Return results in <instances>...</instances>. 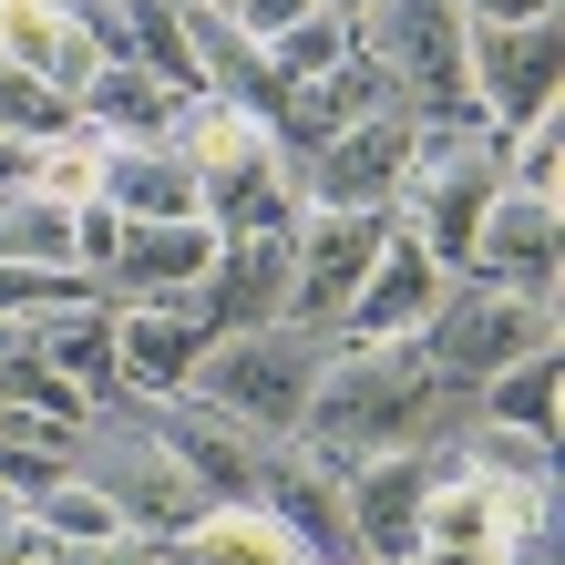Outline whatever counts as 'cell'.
<instances>
[{"label":"cell","mask_w":565,"mask_h":565,"mask_svg":"<svg viewBox=\"0 0 565 565\" xmlns=\"http://www.w3.org/2000/svg\"><path fill=\"white\" fill-rule=\"evenodd\" d=\"M73 93H52V83H31V73H11L0 62V135H21V145H52V135H73Z\"/></svg>","instance_id":"4dcf8cb0"},{"label":"cell","mask_w":565,"mask_h":565,"mask_svg":"<svg viewBox=\"0 0 565 565\" xmlns=\"http://www.w3.org/2000/svg\"><path fill=\"white\" fill-rule=\"evenodd\" d=\"M555 381H565V350H524V360H504V371L473 391V412L514 422V431H555Z\"/></svg>","instance_id":"484cf974"},{"label":"cell","mask_w":565,"mask_h":565,"mask_svg":"<svg viewBox=\"0 0 565 565\" xmlns=\"http://www.w3.org/2000/svg\"><path fill=\"white\" fill-rule=\"evenodd\" d=\"M21 524L31 535H42L52 555H73V545H104V535H124V514L104 504V493H93L73 462H62V473L42 483V493H21Z\"/></svg>","instance_id":"603a6c76"},{"label":"cell","mask_w":565,"mask_h":565,"mask_svg":"<svg viewBox=\"0 0 565 565\" xmlns=\"http://www.w3.org/2000/svg\"><path fill=\"white\" fill-rule=\"evenodd\" d=\"M114 216H195V164L175 145H104V175H93Z\"/></svg>","instance_id":"44dd1931"},{"label":"cell","mask_w":565,"mask_h":565,"mask_svg":"<svg viewBox=\"0 0 565 565\" xmlns=\"http://www.w3.org/2000/svg\"><path fill=\"white\" fill-rule=\"evenodd\" d=\"M62 443H73V473L104 493V504L135 524V535H175L185 514H206L195 473L164 452V431H154V412H145V391H104V402H83Z\"/></svg>","instance_id":"7a4b0ae2"},{"label":"cell","mask_w":565,"mask_h":565,"mask_svg":"<svg viewBox=\"0 0 565 565\" xmlns=\"http://www.w3.org/2000/svg\"><path fill=\"white\" fill-rule=\"evenodd\" d=\"M402 565H504V555H483V545H412Z\"/></svg>","instance_id":"8d00e7d4"},{"label":"cell","mask_w":565,"mask_h":565,"mask_svg":"<svg viewBox=\"0 0 565 565\" xmlns=\"http://www.w3.org/2000/svg\"><path fill=\"white\" fill-rule=\"evenodd\" d=\"M62 565H175V555H164V535H135V524H124V535H104V545H73Z\"/></svg>","instance_id":"836d02e7"},{"label":"cell","mask_w":565,"mask_h":565,"mask_svg":"<svg viewBox=\"0 0 565 565\" xmlns=\"http://www.w3.org/2000/svg\"><path fill=\"white\" fill-rule=\"evenodd\" d=\"M145 412H154L164 452L195 473V493H206V504H237V493H257V462L278 452V443H257L247 422H226L216 402H195V391H145Z\"/></svg>","instance_id":"8fae6325"},{"label":"cell","mask_w":565,"mask_h":565,"mask_svg":"<svg viewBox=\"0 0 565 565\" xmlns=\"http://www.w3.org/2000/svg\"><path fill=\"white\" fill-rule=\"evenodd\" d=\"M73 298H93L83 268H21V257H0V319H52Z\"/></svg>","instance_id":"1f68e13d"},{"label":"cell","mask_w":565,"mask_h":565,"mask_svg":"<svg viewBox=\"0 0 565 565\" xmlns=\"http://www.w3.org/2000/svg\"><path fill=\"white\" fill-rule=\"evenodd\" d=\"M319 11H340V21H360V11H371V0H319Z\"/></svg>","instance_id":"74e56055"},{"label":"cell","mask_w":565,"mask_h":565,"mask_svg":"<svg viewBox=\"0 0 565 565\" xmlns=\"http://www.w3.org/2000/svg\"><path fill=\"white\" fill-rule=\"evenodd\" d=\"M93 175H104V135H52V145H31V195H52V206H83Z\"/></svg>","instance_id":"f1b7e54d"},{"label":"cell","mask_w":565,"mask_h":565,"mask_svg":"<svg viewBox=\"0 0 565 565\" xmlns=\"http://www.w3.org/2000/svg\"><path fill=\"white\" fill-rule=\"evenodd\" d=\"M195 319L216 329H268L288 319V226H237V237H216L206 278H195Z\"/></svg>","instance_id":"5bb4252c"},{"label":"cell","mask_w":565,"mask_h":565,"mask_svg":"<svg viewBox=\"0 0 565 565\" xmlns=\"http://www.w3.org/2000/svg\"><path fill=\"white\" fill-rule=\"evenodd\" d=\"M185 93H164L145 62H93V83L73 93V114H83V135H104V145H164V124H175Z\"/></svg>","instance_id":"ac0fdd59"},{"label":"cell","mask_w":565,"mask_h":565,"mask_svg":"<svg viewBox=\"0 0 565 565\" xmlns=\"http://www.w3.org/2000/svg\"><path fill=\"white\" fill-rule=\"evenodd\" d=\"M462 21H555V0H452Z\"/></svg>","instance_id":"d590c367"},{"label":"cell","mask_w":565,"mask_h":565,"mask_svg":"<svg viewBox=\"0 0 565 565\" xmlns=\"http://www.w3.org/2000/svg\"><path fill=\"white\" fill-rule=\"evenodd\" d=\"M443 257H431L402 216H391V237H381V257H371V278H360V298L340 309V329L329 340H412V329L431 319V298H443Z\"/></svg>","instance_id":"9a60e30c"},{"label":"cell","mask_w":565,"mask_h":565,"mask_svg":"<svg viewBox=\"0 0 565 565\" xmlns=\"http://www.w3.org/2000/svg\"><path fill=\"white\" fill-rule=\"evenodd\" d=\"M216 257V226L206 216H124L114 257L93 268V298L104 309H145V298H185Z\"/></svg>","instance_id":"30bf717a"},{"label":"cell","mask_w":565,"mask_h":565,"mask_svg":"<svg viewBox=\"0 0 565 565\" xmlns=\"http://www.w3.org/2000/svg\"><path fill=\"white\" fill-rule=\"evenodd\" d=\"M504 185L514 195H565V104L504 135Z\"/></svg>","instance_id":"83f0119b"},{"label":"cell","mask_w":565,"mask_h":565,"mask_svg":"<svg viewBox=\"0 0 565 565\" xmlns=\"http://www.w3.org/2000/svg\"><path fill=\"white\" fill-rule=\"evenodd\" d=\"M412 350H422L452 391H483L504 360L565 350V319H555V298H524V288H493V278H473V268H452L443 298H431V319L412 329Z\"/></svg>","instance_id":"277c9868"},{"label":"cell","mask_w":565,"mask_h":565,"mask_svg":"<svg viewBox=\"0 0 565 565\" xmlns=\"http://www.w3.org/2000/svg\"><path fill=\"white\" fill-rule=\"evenodd\" d=\"M350 42L391 83V104H412V114L473 104V93H462V11L452 0H371V11L350 21Z\"/></svg>","instance_id":"5b68a950"},{"label":"cell","mask_w":565,"mask_h":565,"mask_svg":"<svg viewBox=\"0 0 565 565\" xmlns=\"http://www.w3.org/2000/svg\"><path fill=\"white\" fill-rule=\"evenodd\" d=\"M0 62L31 73V83H52V93H83L104 52H93V31L62 11V0H0Z\"/></svg>","instance_id":"e0dca14e"},{"label":"cell","mask_w":565,"mask_h":565,"mask_svg":"<svg viewBox=\"0 0 565 565\" xmlns=\"http://www.w3.org/2000/svg\"><path fill=\"white\" fill-rule=\"evenodd\" d=\"M381 237H391V206H298V226H288V319L340 329V309L360 298Z\"/></svg>","instance_id":"52a82bcc"},{"label":"cell","mask_w":565,"mask_h":565,"mask_svg":"<svg viewBox=\"0 0 565 565\" xmlns=\"http://www.w3.org/2000/svg\"><path fill=\"white\" fill-rule=\"evenodd\" d=\"M391 104V83L360 62V42L329 62V73H309V83H288V114H278V145H319V135H340V124H360V114H381Z\"/></svg>","instance_id":"ffe728a7"},{"label":"cell","mask_w":565,"mask_h":565,"mask_svg":"<svg viewBox=\"0 0 565 565\" xmlns=\"http://www.w3.org/2000/svg\"><path fill=\"white\" fill-rule=\"evenodd\" d=\"M164 555H175V565H288L298 545L278 535V514L257 504V493H237V504H206V514H185L175 535H164Z\"/></svg>","instance_id":"d6986e66"},{"label":"cell","mask_w":565,"mask_h":565,"mask_svg":"<svg viewBox=\"0 0 565 565\" xmlns=\"http://www.w3.org/2000/svg\"><path fill=\"white\" fill-rule=\"evenodd\" d=\"M31 340H42V360H52V371L83 391V402L124 391V371H114V309H104V298H73V309L31 319Z\"/></svg>","instance_id":"7402d4cb"},{"label":"cell","mask_w":565,"mask_h":565,"mask_svg":"<svg viewBox=\"0 0 565 565\" xmlns=\"http://www.w3.org/2000/svg\"><path fill=\"white\" fill-rule=\"evenodd\" d=\"M462 268L493 278V288H524V298H555V278H565V195H514L504 185L483 206Z\"/></svg>","instance_id":"7c38bea8"},{"label":"cell","mask_w":565,"mask_h":565,"mask_svg":"<svg viewBox=\"0 0 565 565\" xmlns=\"http://www.w3.org/2000/svg\"><path fill=\"white\" fill-rule=\"evenodd\" d=\"M0 402H11V412H31V422H62V431H73V412H83V391L42 360L31 319H0Z\"/></svg>","instance_id":"cb8c5ba5"},{"label":"cell","mask_w":565,"mask_h":565,"mask_svg":"<svg viewBox=\"0 0 565 565\" xmlns=\"http://www.w3.org/2000/svg\"><path fill=\"white\" fill-rule=\"evenodd\" d=\"M319 360H329V329H298V319H268V329H226L195 360V402H216L226 422H247L257 443H298V412L319 391Z\"/></svg>","instance_id":"3957f363"},{"label":"cell","mask_w":565,"mask_h":565,"mask_svg":"<svg viewBox=\"0 0 565 565\" xmlns=\"http://www.w3.org/2000/svg\"><path fill=\"white\" fill-rule=\"evenodd\" d=\"M257 504L278 514V535H288L298 555H319V565H371V555H360V535H350V493H340V473H329V462H309L298 443H278L268 462H257Z\"/></svg>","instance_id":"4fadbf2b"},{"label":"cell","mask_w":565,"mask_h":565,"mask_svg":"<svg viewBox=\"0 0 565 565\" xmlns=\"http://www.w3.org/2000/svg\"><path fill=\"white\" fill-rule=\"evenodd\" d=\"M462 93L493 135L565 104V21H462Z\"/></svg>","instance_id":"8992f818"},{"label":"cell","mask_w":565,"mask_h":565,"mask_svg":"<svg viewBox=\"0 0 565 565\" xmlns=\"http://www.w3.org/2000/svg\"><path fill=\"white\" fill-rule=\"evenodd\" d=\"M114 237H124V216L104 206V195H83V206H73V257H83V278L114 257Z\"/></svg>","instance_id":"d6a6232c"},{"label":"cell","mask_w":565,"mask_h":565,"mask_svg":"<svg viewBox=\"0 0 565 565\" xmlns=\"http://www.w3.org/2000/svg\"><path fill=\"white\" fill-rule=\"evenodd\" d=\"M452 473V431L443 443H422V452H371V462H350L340 493H350V535L371 565H402L412 535H422V493Z\"/></svg>","instance_id":"9c48e42d"},{"label":"cell","mask_w":565,"mask_h":565,"mask_svg":"<svg viewBox=\"0 0 565 565\" xmlns=\"http://www.w3.org/2000/svg\"><path fill=\"white\" fill-rule=\"evenodd\" d=\"M298 11H319V0H237V11H226V21H247L257 42H268V31H288Z\"/></svg>","instance_id":"e575fe53"},{"label":"cell","mask_w":565,"mask_h":565,"mask_svg":"<svg viewBox=\"0 0 565 565\" xmlns=\"http://www.w3.org/2000/svg\"><path fill=\"white\" fill-rule=\"evenodd\" d=\"M114 11H124V62H145L164 93H206V83H195V42H185L175 0H114Z\"/></svg>","instance_id":"d4e9b609"},{"label":"cell","mask_w":565,"mask_h":565,"mask_svg":"<svg viewBox=\"0 0 565 565\" xmlns=\"http://www.w3.org/2000/svg\"><path fill=\"white\" fill-rule=\"evenodd\" d=\"M340 52H350V21H340V11H298L288 31H268V73H278V83H309V73H329Z\"/></svg>","instance_id":"f546056e"},{"label":"cell","mask_w":565,"mask_h":565,"mask_svg":"<svg viewBox=\"0 0 565 565\" xmlns=\"http://www.w3.org/2000/svg\"><path fill=\"white\" fill-rule=\"evenodd\" d=\"M462 412H473V391H452L412 340H329L319 391H309V412H298V452L329 462V473H350V462H371V452L443 443Z\"/></svg>","instance_id":"6da1fadb"},{"label":"cell","mask_w":565,"mask_h":565,"mask_svg":"<svg viewBox=\"0 0 565 565\" xmlns=\"http://www.w3.org/2000/svg\"><path fill=\"white\" fill-rule=\"evenodd\" d=\"M0 257H21V268H83L73 257V206H52V195H0Z\"/></svg>","instance_id":"4316f807"},{"label":"cell","mask_w":565,"mask_h":565,"mask_svg":"<svg viewBox=\"0 0 565 565\" xmlns=\"http://www.w3.org/2000/svg\"><path fill=\"white\" fill-rule=\"evenodd\" d=\"M402 175H412V114L402 104L360 114V124H340V135H319V145H288L298 206H391Z\"/></svg>","instance_id":"ba28073f"},{"label":"cell","mask_w":565,"mask_h":565,"mask_svg":"<svg viewBox=\"0 0 565 565\" xmlns=\"http://www.w3.org/2000/svg\"><path fill=\"white\" fill-rule=\"evenodd\" d=\"M216 329L195 319V288L185 298H145V309H114V371L124 391H185L195 360H206Z\"/></svg>","instance_id":"2e32d148"}]
</instances>
